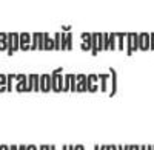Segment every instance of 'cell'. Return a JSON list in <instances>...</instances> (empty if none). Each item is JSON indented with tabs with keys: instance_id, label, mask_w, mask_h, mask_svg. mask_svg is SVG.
<instances>
[{
	"instance_id": "cell-1",
	"label": "cell",
	"mask_w": 154,
	"mask_h": 150,
	"mask_svg": "<svg viewBox=\"0 0 154 150\" xmlns=\"http://www.w3.org/2000/svg\"><path fill=\"white\" fill-rule=\"evenodd\" d=\"M117 93V71H116L114 67H109V90L108 94L112 97Z\"/></svg>"
},
{
	"instance_id": "cell-2",
	"label": "cell",
	"mask_w": 154,
	"mask_h": 150,
	"mask_svg": "<svg viewBox=\"0 0 154 150\" xmlns=\"http://www.w3.org/2000/svg\"><path fill=\"white\" fill-rule=\"evenodd\" d=\"M109 87V73H100L99 74V90L102 93H108Z\"/></svg>"
},
{
	"instance_id": "cell-3",
	"label": "cell",
	"mask_w": 154,
	"mask_h": 150,
	"mask_svg": "<svg viewBox=\"0 0 154 150\" xmlns=\"http://www.w3.org/2000/svg\"><path fill=\"white\" fill-rule=\"evenodd\" d=\"M38 84H40V91L42 93H49L51 91L49 74H40V76H38Z\"/></svg>"
},
{
	"instance_id": "cell-4",
	"label": "cell",
	"mask_w": 154,
	"mask_h": 150,
	"mask_svg": "<svg viewBox=\"0 0 154 150\" xmlns=\"http://www.w3.org/2000/svg\"><path fill=\"white\" fill-rule=\"evenodd\" d=\"M43 48H45V51H53V49H56L54 37L49 33H43Z\"/></svg>"
},
{
	"instance_id": "cell-5",
	"label": "cell",
	"mask_w": 154,
	"mask_h": 150,
	"mask_svg": "<svg viewBox=\"0 0 154 150\" xmlns=\"http://www.w3.org/2000/svg\"><path fill=\"white\" fill-rule=\"evenodd\" d=\"M143 48V39H142V34L139 33H133V51H142Z\"/></svg>"
},
{
	"instance_id": "cell-6",
	"label": "cell",
	"mask_w": 154,
	"mask_h": 150,
	"mask_svg": "<svg viewBox=\"0 0 154 150\" xmlns=\"http://www.w3.org/2000/svg\"><path fill=\"white\" fill-rule=\"evenodd\" d=\"M125 51H126L128 57L134 54V51H133V33H126V36H125Z\"/></svg>"
},
{
	"instance_id": "cell-7",
	"label": "cell",
	"mask_w": 154,
	"mask_h": 150,
	"mask_svg": "<svg viewBox=\"0 0 154 150\" xmlns=\"http://www.w3.org/2000/svg\"><path fill=\"white\" fill-rule=\"evenodd\" d=\"M57 71L54 70L53 73H49V82H51V91H54V93H60L59 91V87H57Z\"/></svg>"
},
{
	"instance_id": "cell-8",
	"label": "cell",
	"mask_w": 154,
	"mask_h": 150,
	"mask_svg": "<svg viewBox=\"0 0 154 150\" xmlns=\"http://www.w3.org/2000/svg\"><path fill=\"white\" fill-rule=\"evenodd\" d=\"M117 33H109L108 34V49L109 51H116L117 49V39H116Z\"/></svg>"
},
{
	"instance_id": "cell-9",
	"label": "cell",
	"mask_w": 154,
	"mask_h": 150,
	"mask_svg": "<svg viewBox=\"0 0 154 150\" xmlns=\"http://www.w3.org/2000/svg\"><path fill=\"white\" fill-rule=\"evenodd\" d=\"M91 53L93 56L99 54V46H97V33H91Z\"/></svg>"
},
{
	"instance_id": "cell-10",
	"label": "cell",
	"mask_w": 154,
	"mask_h": 150,
	"mask_svg": "<svg viewBox=\"0 0 154 150\" xmlns=\"http://www.w3.org/2000/svg\"><path fill=\"white\" fill-rule=\"evenodd\" d=\"M125 36L126 33H117L116 39H117V49H125Z\"/></svg>"
},
{
	"instance_id": "cell-11",
	"label": "cell",
	"mask_w": 154,
	"mask_h": 150,
	"mask_svg": "<svg viewBox=\"0 0 154 150\" xmlns=\"http://www.w3.org/2000/svg\"><path fill=\"white\" fill-rule=\"evenodd\" d=\"M69 91V73L63 74V85H62V93Z\"/></svg>"
},
{
	"instance_id": "cell-12",
	"label": "cell",
	"mask_w": 154,
	"mask_h": 150,
	"mask_svg": "<svg viewBox=\"0 0 154 150\" xmlns=\"http://www.w3.org/2000/svg\"><path fill=\"white\" fill-rule=\"evenodd\" d=\"M97 46H99V53L105 51V42H103V33H97Z\"/></svg>"
},
{
	"instance_id": "cell-13",
	"label": "cell",
	"mask_w": 154,
	"mask_h": 150,
	"mask_svg": "<svg viewBox=\"0 0 154 150\" xmlns=\"http://www.w3.org/2000/svg\"><path fill=\"white\" fill-rule=\"evenodd\" d=\"M19 42H20V45H23V43H31V34H29V33H22V34H19Z\"/></svg>"
},
{
	"instance_id": "cell-14",
	"label": "cell",
	"mask_w": 154,
	"mask_h": 150,
	"mask_svg": "<svg viewBox=\"0 0 154 150\" xmlns=\"http://www.w3.org/2000/svg\"><path fill=\"white\" fill-rule=\"evenodd\" d=\"M142 39H143L142 51H149V33H142Z\"/></svg>"
},
{
	"instance_id": "cell-15",
	"label": "cell",
	"mask_w": 154,
	"mask_h": 150,
	"mask_svg": "<svg viewBox=\"0 0 154 150\" xmlns=\"http://www.w3.org/2000/svg\"><path fill=\"white\" fill-rule=\"evenodd\" d=\"M75 90H77V81H75V74L69 73V91L75 93Z\"/></svg>"
},
{
	"instance_id": "cell-16",
	"label": "cell",
	"mask_w": 154,
	"mask_h": 150,
	"mask_svg": "<svg viewBox=\"0 0 154 150\" xmlns=\"http://www.w3.org/2000/svg\"><path fill=\"white\" fill-rule=\"evenodd\" d=\"M60 51H66V31H62L60 33Z\"/></svg>"
},
{
	"instance_id": "cell-17",
	"label": "cell",
	"mask_w": 154,
	"mask_h": 150,
	"mask_svg": "<svg viewBox=\"0 0 154 150\" xmlns=\"http://www.w3.org/2000/svg\"><path fill=\"white\" fill-rule=\"evenodd\" d=\"M40 74H32V91H40V84H38Z\"/></svg>"
},
{
	"instance_id": "cell-18",
	"label": "cell",
	"mask_w": 154,
	"mask_h": 150,
	"mask_svg": "<svg viewBox=\"0 0 154 150\" xmlns=\"http://www.w3.org/2000/svg\"><path fill=\"white\" fill-rule=\"evenodd\" d=\"M37 49L43 51V33H37Z\"/></svg>"
},
{
	"instance_id": "cell-19",
	"label": "cell",
	"mask_w": 154,
	"mask_h": 150,
	"mask_svg": "<svg viewBox=\"0 0 154 150\" xmlns=\"http://www.w3.org/2000/svg\"><path fill=\"white\" fill-rule=\"evenodd\" d=\"M66 49L68 51L72 49V33L71 31H66Z\"/></svg>"
},
{
	"instance_id": "cell-20",
	"label": "cell",
	"mask_w": 154,
	"mask_h": 150,
	"mask_svg": "<svg viewBox=\"0 0 154 150\" xmlns=\"http://www.w3.org/2000/svg\"><path fill=\"white\" fill-rule=\"evenodd\" d=\"M53 37H54L56 51H60V43H62V40H60V33H54V34H53Z\"/></svg>"
},
{
	"instance_id": "cell-21",
	"label": "cell",
	"mask_w": 154,
	"mask_h": 150,
	"mask_svg": "<svg viewBox=\"0 0 154 150\" xmlns=\"http://www.w3.org/2000/svg\"><path fill=\"white\" fill-rule=\"evenodd\" d=\"M77 93H86V82H77Z\"/></svg>"
},
{
	"instance_id": "cell-22",
	"label": "cell",
	"mask_w": 154,
	"mask_h": 150,
	"mask_svg": "<svg viewBox=\"0 0 154 150\" xmlns=\"http://www.w3.org/2000/svg\"><path fill=\"white\" fill-rule=\"evenodd\" d=\"M80 48H82V51H91V42H82L80 43Z\"/></svg>"
},
{
	"instance_id": "cell-23",
	"label": "cell",
	"mask_w": 154,
	"mask_h": 150,
	"mask_svg": "<svg viewBox=\"0 0 154 150\" xmlns=\"http://www.w3.org/2000/svg\"><path fill=\"white\" fill-rule=\"evenodd\" d=\"M75 81L77 82H86V74L85 73H77L75 74Z\"/></svg>"
},
{
	"instance_id": "cell-24",
	"label": "cell",
	"mask_w": 154,
	"mask_h": 150,
	"mask_svg": "<svg viewBox=\"0 0 154 150\" xmlns=\"http://www.w3.org/2000/svg\"><path fill=\"white\" fill-rule=\"evenodd\" d=\"M82 42H91V33H82Z\"/></svg>"
},
{
	"instance_id": "cell-25",
	"label": "cell",
	"mask_w": 154,
	"mask_h": 150,
	"mask_svg": "<svg viewBox=\"0 0 154 150\" xmlns=\"http://www.w3.org/2000/svg\"><path fill=\"white\" fill-rule=\"evenodd\" d=\"M149 49L154 51V33H149Z\"/></svg>"
},
{
	"instance_id": "cell-26",
	"label": "cell",
	"mask_w": 154,
	"mask_h": 150,
	"mask_svg": "<svg viewBox=\"0 0 154 150\" xmlns=\"http://www.w3.org/2000/svg\"><path fill=\"white\" fill-rule=\"evenodd\" d=\"M0 85H6V76L5 74H0Z\"/></svg>"
},
{
	"instance_id": "cell-27",
	"label": "cell",
	"mask_w": 154,
	"mask_h": 150,
	"mask_svg": "<svg viewBox=\"0 0 154 150\" xmlns=\"http://www.w3.org/2000/svg\"><path fill=\"white\" fill-rule=\"evenodd\" d=\"M26 150H38V145H26Z\"/></svg>"
},
{
	"instance_id": "cell-28",
	"label": "cell",
	"mask_w": 154,
	"mask_h": 150,
	"mask_svg": "<svg viewBox=\"0 0 154 150\" xmlns=\"http://www.w3.org/2000/svg\"><path fill=\"white\" fill-rule=\"evenodd\" d=\"M74 150H85V145L79 144V145H74Z\"/></svg>"
},
{
	"instance_id": "cell-29",
	"label": "cell",
	"mask_w": 154,
	"mask_h": 150,
	"mask_svg": "<svg viewBox=\"0 0 154 150\" xmlns=\"http://www.w3.org/2000/svg\"><path fill=\"white\" fill-rule=\"evenodd\" d=\"M62 31H71V27H69V25H68V27H66V25H63V27H62Z\"/></svg>"
},
{
	"instance_id": "cell-30",
	"label": "cell",
	"mask_w": 154,
	"mask_h": 150,
	"mask_svg": "<svg viewBox=\"0 0 154 150\" xmlns=\"http://www.w3.org/2000/svg\"><path fill=\"white\" fill-rule=\"evenodd\" d=\"M130 145H117V150H128Z\"/></svg>"
},
{
	"instance_id": "cell-31",
	"label": "cell",
	"mask_w": 154,
	"mask_h": 150,
	"mask_svg": "<svg viewBox=\"0 0 154 150\" xmlns=\"http://www.w3.org/2000/svg\"><path fill=\"white\" fill-rule=\"evenodd\" d=\"M17 150H26V145H19Z\"/></svg>"
},
{
	"instance_id": "cell-32",
	"label": "cell",
	"mask_w": 154,
	"mask_h": 150,
	"mask_svg": "<svg viewBox=\"0 0 154 150\" xmlns=\"http://www.w3.org/2000/svg\"><path fill=\"white\" fill-rule=\"evenodd\" d=\"M9 150H17V145H9Z\"/></svg>"
},
{
	"instance_id": "cell-33",
	"label": "cell",
	"mask_w": 154,
	"mask_h": 150,
	"mask_svg": "<svg viewBox=\"0 0 154 150\" xmlns=\"http://www.w3.org/2000/svg\"><path fill=\"white\" fill-rule=\"evenodd\" d=\"M146 150H154V145H146Z\"/></svg>"
},
{
	"instance_id": "cell-34",
	"label": "cell",
	"mask_w": 154,
	"mask_h": 150,
	"mask_svg": "<svg viewBox=\"0 0 154 150\" xmlns=\"http://www.w3.org/2000/svg\"><path fill=\"white\" fill-rule=\"evenodd\" d=\"M111 150H117V145H114V144H111Z\"/></svg>"
},
{
	"instance_id": "cell-35",
	"label": "cell",
	"mask_w": 154,
	"mask_h": 150,
	"mask_svg": "<svg viewBox=\"0 0 154 150\" xmlns=\"http://www.w3.org/2000/svg\"><path fill=\"white\" fill-rule=\"evenodd\" d=\"M62 150H68V145L65 144V145H62Z\"/></svg>"
},
{
	"instance_id": "cell-36",
	"label": "cell",
	"mask_w": 154,
	"mask_h": 150,
	"mask_svg": "<svg viewBox=\"0 0 154 150\" xmlns=\"http://www.w3.org/2000/svg\"><path fill=\"white\" fill-rule=\"evenodd\" d=\"M140 150H146V145H140Z\"/></svg>"
},
{
	"instance_id": "cell-37",
	"label": "cell",
	"mask_w": 154,
	"mask_h": 150,
	"mask_svg": "<svg viewBox=\"0 0 154 150\" xmlns=\"http://www.w3.org/2000/svg\"><path fill=\"white\" fill-rule=\"evenodd\" d=\"M99 150H105V145H99Z\"/></svg>"
},
{
	"instance_id": "cell-38",
	"label": "cell",
	"mask_w": 154,
	"mask_h": 150,
	"mask_svg": "<svg viewBox=\"0 0 154 150\" xmlns=\"http://www.w3.org/2000/svg\"><path fill=\"white\" fill-rule=\"evenodd\" d=\"M68 150H74V145H68Z\"/></svg>"
},
{
	"instance_id": "cell-39",
	"label": "cell",
	"mask_w": 154,
	"mask_h": 150,
	"mask_svg": "<svg viewBox=\"0 0 154 150\" xmlns=\"http://www.w3.org/2000/svg\"><path fill=\"white\" fill-rule=\"evenodd\" d=\"M134 150H140V145H134Z\"/></svg>"
},
{
	"instance_id": "cell-40",
	"label": "cell",
	"mask_w": 154,
	"mask_h": 150,
	"mask_svg": "<svg viewBox=\"0 0 154 150\" xmlns=\"http://www.w3.org/2000/svg\"><path fill=\"white\" fill-rule=\"evenodd\" d=\"M105 150H111V145H105Z\"/></svg>"
},
{
	"instance_id": "cell-41",
	"label": "cell",
	"mask_w": 154,
	"mask_h": 150,
	"mask_svg": "<svg viewBox=\"0 0 154 150\" xmlns=\"http://www.w3.org/2000/svg\"><path fill=\"white\" fill-rule=\"evenodd\" d=\"M128 150H134V145H130V147H128Z\"/></svg>"
},
{
	"instance_id": "cell-42",
	"label": "cell",
	"mask_w": 154,
	"mask_h": 150,
	"mask_svg": "<svg viewBox=\"0 0 154 150\" xmlns=\"http://www.w3.org/2000/svg\"><path fill=\"white\" fill-rule=\"evenodd\" d=\"M38 150H43V145H38Z\"/></svg>"
},
{
	"instance_id": "cell-43",
	"label": "cell",
	"mask_w": 154,
	"mask_h": 150,
	"mask_svg": "<svg viewBox=\"0 0 154 150\" xmlns=\"http://www.w3.org/2000/svg\"><path fill=\"white\" fill-rule=\"evenodd\" d=\"M94 150H99V145H94Z\"/></svg>"
}]
</instances>
